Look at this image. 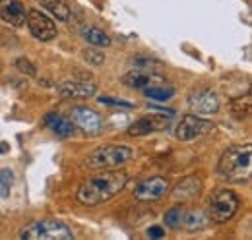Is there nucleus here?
<instances>
[{
  "label": "nucleus",
  "instance_id": "nucleus-1",
  "mask_svg": "<svg viewBox=\"0 0 252 240\" xmlns=\"http://www.w3.org/2000/svg\"><path fill=\"white\" fill-rule=\"evenodd\" d=\"M128 184V175L117 169H109L103 171L95 177H90L82 182V186L78 188V202L82 206H101L109 200H113L115 196H119Z\"/></svg>",
  "mask_w": 252,
  "mask_h": 240
},
{
  "label": "nucleus",
  "instance_id": "nucleus-2",
  "mask_svg": "<svg viewBox=\"0 0 252 240\" xmlns=\"http://www.w3.org/2000/svg\"><path fill=\"white\" fill-rule=\"evenodd\" d=\"M218 173L221 179L235 184H243L251 179L252 173V148L251 144L233 146L221 155L218 163Z\"/></svg>",
  "mask_w": 252,
  "mask_h": 240
},
{
  "label": "nucleus",
  "instance_id": "nucleus-3",
  "mask_svg": "<svg viewBox=\"0 0 252 240\" xmlns=\"http://www.w3.org/2000/svg\"><path fill=\"white\" fill-rule=\"evenodd\" d=\"M134 157V151L128 146H117V144H109L103 146L99 150L92 151L86 157V167L94 169V171H109V169H119L126 165L130 159Z\"/></svg>",
  "mask_w": 252,
  "mask_h": 240
},
{
  "label": "nucleus",
  "instance_id": "nucleus-4",
  "mask_svg": "<svg viewBox=\"0 0 252 240\" xmlns=\"http://www.w3.org/2000/svg\"><path fill=\"white\" fill-rule=\"evenodd\" d=\"M20 237L28 240H72L74 233L66 223L59 219H41L28 225L20 233Z\"/></svg>",
  "mask_w": 252,
  "mask_h": 240
},
{
  "label": "nucleus",
  "instance_id": "nucleus-5",
  "mask_svg": "<svg viewBox=\"0 0 252 240\" xmlns=\"http://www.w3.org/2000/svg\"><path fill=\"white\" fill-rule=\"evenodd\" d=\"M241 202H239V196L231 190H225L221 188L218 192H214V196L210 198V208H208V215H210V221L214 223H227L235 213L239 210Z\"/></svg>",
  "mask_w": 252,
  "mask_h": 240
},
{
  "label": "nucleus",
  "instance_id": "nucleus-6",
  "mask_svg": "<svg viewBox=\"0 0 252 240\" xmlns=\"http://www.w3.org/2000/svg\"><path fill=\"white\" fill-rule=\"evenodd\" d=\"M214 130V124L210 120L202 119L200 115H185L175 128V136L181 142H192L198 140Z\"/></svg>",
  "mask_w": 252,
  "mask_h": 240
},
{
  "label": "nucleus",
  "instance_id": "nucleus-7",
  "mask_svg": "<svg viewBox=\"0 0 252 240\" xmlns=\"http://www.w3.org/2000/svg\"><path fill=\"white\" fill-rule=\"evenodd\" d=\"M72 122L74 126H78L86 136H97L103 130V120L99 117V113H95L90 107H74L72 109Z\"/></svg>",
  "mask_w": 252,
  "mask_h": 240
},
{
  "label": "nucleus",
  "instance_id": "nucleus-8",
  "mask_svg": "<svg viewBox=\"0 0 252 240\" xmlns=\"http://www.w3.org/2000/svg\"><path fill=\"white\" fill-rule=\"evenodd\" d=\"M169 192V180L163 177H150L134 188V198L140 202H154Z\"/></svg>",
  "mask_w": 252,
  "mask_h": 240
},
{
  "label": "nucleus",
  "instance_id": "nucleus-9",
  "mask_svg": "<svg viewBox=\"0 0 252 240\" xmlns=\"http://www.w3.org/2000/svg\"><path fill=\"white\" fill-rule=\"evenodd\" d=\"M123 84L128 88H134V90H146L152 86H163L167 82L161 74L150 70V68H134L123 76Z\"/></svg>",
  "mask_w": 252,
  "mask_h": 240
},
{
  "label": "nucleus",
  "instance_id": "nucleus-10",
  "mask_svg": "<svg viewBox=\"0 0 252 240\" xmlns=\"http://www.w3.org/2000/svg\"><path fill=\"white\" fill-rule=\"evenodd\" d=\"M189 105L192 115H216L220 111V97L212 90H198L190 95Z\"/></svg>",
  "mask_w": 252,
  "mask_h": 240
},
{
  "label": "nucleus",
  "instance_id": "nucleus-11",
  "mask_svg": "<svg viewBox=\"0 0 252 240\" xmlns=\"http://www.w3.org/2000/svg\"><path fill=\"white\" fill-rule=\"evenodd\" d=\"M26 22L30 26V31L33 33V37H37L41 41H51V39L57 37V26H55V22L49 16H45L43 12H39V10L28 12V20Z\"/></svg>",
  "mask_w": 252,
  "mask_h": 240
},
{
  "label": "nucleus",
  "instance_id": "nucleus-12",
  "mask_svg": "<svg viewBox=\"0 0 252 240\" xmlns=\"http://www.w3.org/2000/svg\"><path fill=\"white\" fill-rule=\"evenodd\" d=\"M0 18L14 28H22L28 20V12L20 0H0Z\"/></svg>",
  "mask_w": 252,
  "mask_h": 240
},
{
  "label": "nucleus",
  "instance_id": "nucleus-13",
  "mask_svg": "<svg viewBox=\"0 0 252 240\" xmlns=\"http://www.w3.org/2000/svg\"><path fill=\"white\" fill-rule=\"evenodd\" d=\"M97 86L88 80H72V82H63L59 86V93L66 99H90L94 97Z\"/></svg>",
  "mask_w": 252,
  "mask_h": 240
},
{
  "label": "nucleus",
  "instance_id": "nucleus-14",
  "mask_svg": "<svg viewBox=\"0 0 252 240\" xmlns=\"http://www.w3.org/2000/svg\"><path fill=\"white\" fill-rule=\"evenodd\" d=\"M45 126H47L53 134H57V136H61V138H70V136H74V132H76L74 122L70 119H66V117H63V115H59V113H49V115L45 117Z\"/></svg>",
  "mask_w": 252,
  "mask_h": 240
},
{
  "label": "nucleus",
  "instance_id": "nucleus-15",
  "mask_svg": "<svg viewBox=\"0 0 252 240\" xmlns=\"http://www.w3.org/2000/svg\"><path fill=\"white\" fill-rule=\"evenodd\" d=\"M165 126V120L158 117V115H150V117H144V119L136 120L134 124L128 126V134L130 136H148L156 130H161Z\"/></svg>",
  "mask_w": 252,
  "mask_h": 240
},
{
  "label": "nucleus",
  "instance_id": "nucleus-16",
  "mask_svg": "<svg viewBox=\"0 0 252 240\" xmlns=\"http://www.w3.org/2000/svg\"><path fill=\"white\" fill-rule=\"evenodd\" d=\"M200 190H202L200 179H198V177H187V179L181 180V182L177 184L173 196H175V200H181V204H183V202L194 200V198L200 194Z\"/></svg>",
  "mask_w": 252,
  "mask_h": 240
},
{
  "label": "nucleus",
  "instance_id": "nucleus-17",
  "mask_svg": "<svg viewBox=\"0 0 252 240\" xmlns=\"http://www.w3.org/2000/svg\"><path fill=\"white\" fill-rule=\"evenodd\" d=\"M210 215L208 211H202V210H192L189 213H185V219H183V225L189 233H198L202 229H206L210 225Z\"/></svg>",
  "mask_w": 252,
  "mask_h": 240
},
{
  "label": "nucleus",
  "instance_id": "nucleus-18",
  "mask_svg": "<svg viewBox=\"0 0 252 240\" xmlns=\"http://www.w3.org/2000/svg\"><path fill=\"white\" fill-rule=\"evenodd\" d=\"M41 4L59 20V22H68L70 20V6L66 0H41Z\"/></svg>",
  "mask_w": 252,
  "mask_h": 240
},
{
  "label": "nucleus",
  "instance_id": "nucleus-19",
  "mask_svg": "<svg viewBox=\"0 0 252 240\" xmlns=\"http://www.w3.org/2000/svg\"><path fill=\"white\" fill-rule=\"evenodd\" d=\"M82 37L90 45H94V47H109L111 45V37L105 31L99 30V28H84L82 30Z\"/></svg>",
  "mask_w": 252,
  "mask_h": 240
},
{
  "label": "nucleus",
  "instance_id": "nucleus-20",
  "mask_svg": "<svg viewBox=\"0 0 252 240\" xmlns=\"http://www.w3.org/2000/svg\"><path fill=\"white\" fill-rule=\"evenodd\" d=\"M183 219H185V208L183 206H175L165 213V225L169 229H179L183 225Z\"/></svg>",
  "mask_w": 252,
  "mask_h": 240
},
{
  "label": "nucleus",
  "instance_id": "nucleus-21",
  "mask_svg": "<svg viewBox=\"0 0 252 240\" xmlns=\"http://www.w3.org/2000/svg\"><path fill=\"white\" fill-rule=\"evenodd\" d=\"M175 95L173 88H165V86H152L146 88V97L148 99H156V101H169Z\"/></svg>",
  "mask_w": 252,
  "mask_h": 240
},
{
  "label": "nucleus",
  "instance_id": "nucleus-22",
  "mask_svg": "<svg viewBox=\"0 0 252 240\" xmlns=\"http://www.w3.org/2000/svg\"><path fill=\"white\" fill-rule=\"evenodd\" d=\"M14 184V173L10 169H2L0 171V198H8L10 190Z\"/></svg>",
  "mask_w": 252,
  "mask_h": 240
},
{
  "label": "nucleus",
  "instance_id": "nucleus-23",
  "mask_svg": "<svg viewBox=\"0 0 252 240\" xmlns=\"http://www.w3.org/2000/svg\"><path fill=\"white\" fill-rule=\"evenodd\" d=\"M231 109H233V115H235V117H239V119L249 117V113H251V93H247V95H245V101H243V99L233 101Z\"/></svg>",
  "mask_w": 252,
  "mask_h": 240
},
{
  "label": "nucleus",
  "instance_id": "nucleus-24",
  "mask_svg": "<svg viewBox=\"0 0 252 240\" xmlns=\"http://www.w3.org/2000/svg\"><path fill=\"white\" fill-rule=\"evenodd\" d=\"M84 59L88 60L90 64H94V66H99V64L105 62V55L99 53V51H94V49H88V51H84Z\"/></svg>",
  "mask_w": 252,
  "mask_h": 240
},
{
  "label": "nucleus",
  "instance_id": "nucleus-25",
  "mask_svg": "<svg viewBox=\"0 0 252 240\" xmlns=\"http://www.w3.org/2000/svg\"><path fill=\"white\" fill-rule=\"evenodd\" d=\"M16 66H18V70H20L22 74H26V76H35V74H37L35 66H33L28 59H18L16 60Z\"/></svg>",
  "mask_w": 252,
  "mask_h": 240
},
{
  "label": "nucleus",
  "instance_id": "nucleus-26",
  "mask_svg": "<svg viewBox=\"0 0 252 240\" xmlns=\"http://www.w3.org/2000/svg\"><path fill=\"white\" fill-rule=\"evenodd\" d=\"M99 103L101 105H111V107H125V109H132L134 107L132 103H126V101H121V99H113V97H101Z\"/></svg>",
  "mask_w": 252,
  "mask_h": 240
},
{
  "label": "nucleus",
  "instance_id": "nucleus-27",
  "mask_svg": "<svg viewBox=\"0 0 252 240\" xmlns=\"http://www.w3.org/2000/svg\"><path fill=\"white\" fill-rule=\"evenodd\" d=\"M148 237H150V239H156V240L165 239V229L159 227V225H154V227L148 229Z\"/></svg>",
  "mask_w": 252,
  "mask_h": 240
}]
</instances>
